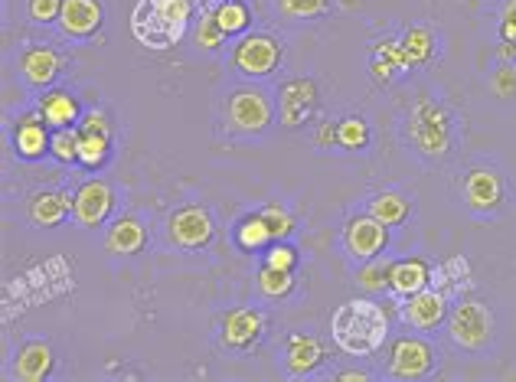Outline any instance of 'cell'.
Segmentation results:
<instances>
[{
    "label": "cell",
    "instance_id": "obj_35",
    "mask_svg": "<svg viewBox=\"0 0 516 382\" xmlns=\"http://www.w3.org/2000/svg\"><path fill=\"white\" fill-rule=\"evenodd\" d=\"M49 154H53L59 164H76L79 160V125L56 128L53 138H49Z\"/></svg>",
    "mask_w": 516,
    "mask_h": 382
},
{
    "label": "cell",
    "instance_id": "obj_17",
    "mask_svg": "<svg viewBox=\"0 0 516 382\" xmlns=\"http://www.w3.org/2000/svg\"><path fill=\"white\" fill-rule=\"evenodd\" d=\"M265 327L268 320L258 307H232V311H226L223 320H219V343L232 353H242L265 337Z\"/></svg>",
    "mask_w": 516,
    "mask_h": 382
},
{
    "label": "cell",
    "instance_id": "obj_30",
    "mask_svg": "<svg viewBox=\"0 0 516 382\" xmlns=\"http://www.w3.org/2000/svg\"><path fill=\"white\" fill-rule=\"evenodd\" d=\"M229 43V36L226 30L219 27V20H216V10L213 7H203L200 10V23H196V33H193V46H196V53H203V56H216V53H223Z\"/></svg>",
    "mask_w": 516,
    "mask_h": 382
},
{
    "label": "cell",
    "instance_id": "obj_18",
    "mask_svg": "<svg viewBox=\"0 0 516 382\" xmlns=\"http://www.w3.org/2000/svg\"><path fill=\"white\" fill-rule=\"evenodd\" d=\"M147 239H151V223L141 216V213H128V216H118L112 226L105 232V252L108 255H121V258H131L144 252Z\"/></svg>",
    "mask_w": 516,
    "mask_h": 382
},
{
    "label": "cell",
    "instance_id": "obj_19",
    "mask_svg": "<svg viewBox=\"0 0 516 382\" xmlns=\"http://www.w3.org/2000/svg\"><path fill=\"white\" fill-rule=\"evenodd\" d=\"M435 278V265L422 255H409V258H396L392 265V278H389V298L392 301H405L412 294H419L422 288L432 285Z\"/></svg>",
    "mask_w": 516,
    "mask_h": 382
},
{
    "label": "cell",
    "instance_id": "obj_13",
    "mask_svg": "<svg viewBox=\"0 0 516 382\" xmlns=\"http://www.w3.org/2000/svg\"><path fill=\"white\" fill-rule=\"evenodd\" d=\"M66 59L63 53H56L53 46H27L17 56V79L27 92L43 95L46 89H53L63 76Z\"/></svg>",
    "mask_w": 516,
    "mask_h": 382
},
{
    "label": "cell",
    "instance_id": "obj_26",
    "mask_svg": "<svg viewBox=\"0 0 516 382\" xmlns=\"http://www.w3.org/2000/svg\"><path fill=\"white\" fill-rule=\"evenodd\" d=\"M370 69H373V79L379 85H392V82H399V79L409 76L415 66H412L409 53H405L402 40H386V43L376 46Z\"/></svg>",
    "mask_w": 516,
    "mask_h": 382
},
{
    "label": "cell",
    "instance_id": "obj_15",
    "mask_svg": "<svg viewBox=\"0 0 516 382\" xmlns=\"http://www.w3.org/2000/svg\"><path fill=\"white\" fill-rule=\"evenodd\" d=\"M115 209V190L112 183L105 180H85L76 190V200H72V226L76 229H102L108 223Z\"/></svg>",
    "mask_w": 516,
    "mask_h": 382
},
{
    "label": "cell",
    "instance_id": "obj_6",
    "mask_svg": "<svg viewBox=\"0 0 516 382\" xmlns=\"http://www.w3.org/2000/svg\"><path fill=\"white\" fill-rule=\"evenodd\" d=\"M507 193L510 183L503 167L494 160H477V164L464 167V174L458 180V200L464 206V213L477 223H494L507 209Z\"/></svg>",
    "mask_w": 516,
    "mask_h": 382
},
{
    "label": "cell",
    "instance_id": "obj_28",
    "mask_svg": "<svg viewBox=\"0 0 516 382\" xmlns=\"http://www.w3.org/2000/svg\"><path fill=\"white\" fill-rule=\"evenodd\" d=\"M392 265H396V255H379L373 262H366L360 268H353V285L366 291V294H389V278H392Z\"/></svg>",
    "mask_w": 516,
    "mask_h": 382
},
{
    "label": "cell",
    "instance_id": "obj_9",
    "mask_svg": "<svg viewBox=\"0 0 516 382\" xmlns=\"http://www.w3.org/2000/svg\"><path fill=\"white\" fill-rule=\"evenodd\" d=\"M389 236H392V229L386 223H379L376 216L356 213L340 226L337 249H340L343 262H347L350 268H360V265L373 262V258H379L389 249Z\"/></svg>",
    "mask_w": 516,
    "mask_h": 382
},
{
    "label": "cell",
    "instance_id": "obj_3",
    "mask_svg": "<svg viewBox=\"0 0 516 382\" xmlns=\"http://www.w3.org/2000/svg\"><path fill=\"white\" fill-rule=\"evenodd\" d=\"M441 347L464 360H490L500 347V320L484 298L461 294L451 301V311L441 324Z\"/></svg>",
    "mask_w": 516,
    "mask_h": 382
},
{
    "label": "cell",
    "instance_id": "obj_37",
    "mask_svg": "<svg viewBox=\"0 0 516 382\" xmlns=\"http://www.w3.org/2000/svg\"><path fill=\"white\" fill-rule=\"evenodd\" d=\"M59 14H63V0H30L27 4V17L36 27H53L59 23Z\"/></svg>",
    "mask_w": 516,
    "mask_h": 382
},
{
    "label": "cell",
    "instance_id": "obj_39",
    "mask_svg": "<svg viewBox=\"0 0 516 382\" xmlns=\"http://www.w3.org/2000/svg\"><path fill=\"white\" fill-rule=\"evenodd\" d=\"M490 89L497 98H513L516 95V66L513 63H500L490 72Z\"/></svg>",
    "mask_w": 516,
    "mask_h": 382
},
{
    "label": "cell",
    "instance_id": "obj_27",
    "mask_svg": "<svg viewBox=\"0 0 516 382\" xmlns=\"http://www.w3.org/2000/svg\"><path fill=\"white\" fill-rule=\"evenodd\" d=\"M330 10H334V0H272V14L285 27H314Z\"/></svg>",
    "mask_w": 516,
    "mask_h": 382
},
{
    "label": "cell",
    "instance_id": "obj_23",
    "mask_svg": "<svg viewBox=\"0 0 516 382\" xmlns=\"http://www.w3.org/2000/svg\"><path fill=\"white\" fill-rule=\"evenodd\" d=\"M49 138H53V128L40 118V112H33L27 118H20L17 128L10 131V147H14V154L20 160L33 164V160H43L49 154Z\"/></svg>",
    "mask_w": 516,
    "mask_h": 382
},
{
    "label": "cell",
    "instance_id": "obj_38",
    "mask_svg": "<svg viewBox=\"0 0 516 382\" xmlns=\"http://www.w3.org/2000/svg\"><path fill=\"white\" fill-rule=\"evenodd\" d=\"M262 265H272V268H281V271H294V265H298V252L291 249L288 239L272 242L265 249V262Z\"/></svg>",
    "mask_w": 516,
    "mask_h": 382
},
{
    "label": "cell",
    "instance_id": "obj_12",
    "mask_svg": "<svg viewBox=\"0 0 516 382\" xmlns=\"http://www.w3.org/2000/svg\"><path fill=\"white\" fill-rule=\"evenodd\" d=\"M451 294L438 285H428L412 298L396 304V320L405 330H419V334H438L441 324L451 311Z\"/></svg>",
    "mask_w": 516,
    "mask_h": 382
},
{
    "label": "cell",
    "instance_id": "obj_5",
    "mask_svg": "<svg viewBox=\"0 0 516 382\" xmlns=\"http://www.w3.org/2000/svg\"><path fill=\"white\" fill-rule=\"evenodd\" d=\"M190 17V0H138L131 10V36L154 53H164L187 36Z\"/></svg>",
    "mask_w": 516,
    "mask_h": 382
},
{
    "label": "cell",
    "instance_id": "obj_14",
    "mask_svg": "<svg viewBox=\"0 0 516 382\" xmlns=\"http://www.w3.org/2000/svg\"><path fill=\"white\" fill-rule=\"evenodd\" d=\"M278 363L288 379L317 376L324 363V340L317 334H304V330H291L278 347Z\"/></svg>",
    "mask_w": 516,
    "mask_h": 382
},
{
    "label": "cell",
    "instance_id": "obj_2",
    "mask_svg": "<svg viewBox=\"0 0 516 382\" xmlns=\"http://www.w3.org/2000/svg\"><path fill=\"white\" fill-rule=\"evenodd\" d=\"M389 337H392V320L373 294L370 298L343 301L334 311V317H330V340L350 360H373V356L386 350Z\"/></svg>",
    "mask_w": 516,
    "mask_h": 382
},
{
    "label": "cell",
    "instance_id": "obj_10",
    "mask_svg": "<svg viewBox=\"0 0 516 382\" xmlns=\"http://www.w3.org/2000/svg\"><path fill=\"white\" fill-rule=\"evenodd\" d=\"M321 105V89L311 76H291L275 89V112H278V128L298 131L311 125V118Z\"/></svg>",
    "mask_w": 516,
    "mask_h": 382
},
{
    "label": "cell",
    "instance_id": "obj_7",
    "mask_svg": "<svg viewBox=\"0 0 516 382\" xmlns=\"http://www.w3.org/2000/svg\"><path fill=\"white\" fill-rule=\"evenodd\" d=\"M383 373L386 379H432L438 376L441 360H445V347L435 340V334H419V330H405L389 337L383 353Z\"/></svg>",
    "mask_w": 516,
    "mask_h": 382
},
{
    "label": "cell",
    "instance_id": "obj_21",
    "mask_svg": "<svg viewBox=\"0 0 516 382\" xmlns=\"http://www.w3.org/2000/svg\"><path fill=\"white\" fill-rule=\"evenodd\" d=\"M363 213L376 216L379 223H386L389 229H402L412 219V213H415V200H412V193L386 187V190H376V193L366 196Z\"/></svg>",
    "mask_w": 516,
    "mask_h": 382
},
{
    "label": "cell",
    "instance_id": "obj_4",
    "mask_svg": "<svg viewBox=\"0 0 516 382\" xmlns=\"http://www.w3.org/2000/svg\"><path fill=\"white\" fill-rule=\"evenodd\" d=\"M278 125L275 89L268 82H232L219 102V131L229 141H258Z\"/></svg>",
    "mask_w": 516,
    "mask_h": 382
},
{
    "label": "cell",
    "instance_id": "obj_1",
    "mask_svg": "<svg viewBox=\"0 0 516 382\" xmlns=\"http://www.w3.org/2000/svg\"><path fill=\"white\" fill-rule=\"evenodd\" d=\"M399 147L428 170L451 164L464 147V118L435 92L415 95L396 121Z\"/></svg>",
    "mask_w": 516,
    "mask_h": 382
},
{
    "label": "cell",
    "instance_id": "obj_33",
    "mask_svg": "<svg viewBox=\"0 0 516 382\" xmlns=\"http://www.w3.org/2000/svg\"><path fill=\"white\" fill-rule=\"evenodd\" d=\"M373 134H370V125H366V118L360 115H347L337 121V147L350 154H363L366 147H370Z\"/></svg>",
    "mask_w": 516,
    "mask_h": 382
},
{
    "label": "cell",
    "instance_id": "obj_29",
    "mask_svg": "<svg viewBox=\"0 0 516 382\" xmlns=\"http://www.w3.org/2000/svg\"><path fill=\"white\" fill-rule=\"evenodd\" d=\"M232 242H236L242 252H258V249H268V245L275 242V236L262 219V213H249L239 219L236 229H232Z\"/></svg>",
    "mask_w": 516,
    "mask_h": 382
},
{
    "label": "cell",
    "instance_id": "obj_8",
    "mask_svg": "<svg viewBox=\"0 0 516 382\" xmlns=\"http://www.w3.org/2000/svg\"><path fill=\"white\" fill-rule=\"evenodd\" d=\"M285 59V46L278 43V36L249 30L236 36V43L229 46L226 63L236 82H268L281 69Z\"/></svg>",
    "mask_w": 516,
    "mask_h": 382
},
{
    "label": "cell",
    "instance_id": "obj_41",
    "mask_svg": "<svg viewBox=\"0 0 516 382\" xmlns=\"http://www.w3.org/2000/svg\"><path fill=\"white\" fill-rule=\"evenodd\" d=\"M500 36L516 43V0H503L500 7Z\"/></svg>",
    "mask_w": 516,
    "mask_h": 382
},
{
    "label": "cell",
    "instance_id": "obj_36",
    "mask_svg": "<svg viewBox=\"0 0 516 382\" xmlns=\"http://www.w3.org/2000/svg\"><path fill=\"white\" fill-rule=\"evenodd\" d=\"M258 213H262V219L268 223V229H272L275 242L288 239L291 232H294V216L288 213V206H285V203H268V206L258 209Z\"/></svg>",
    "mask_w": 516,
    "mask_h": 382
},
{
    "label": "cell",
    "instance_id": "obj_42",
    "mask_svg": "<svg viewBox=\"0 0 516 382\" xmlns=\"http://www.w3.org/2000/svg\"><path fill=\"white\" fill-rule=\"evenodd\" d=\"M373 376L376 373H366V369H343V373H334V379H343V382H366Z\"/></svg>",
    "mask_w": 516,
    "mask_h": 382
},
{
    "label": "cell",
    "instance_id": "obj_16",
    "mask_svg": "<svg viewBox=\"0 0 516 382\" xmlns=\"http://www.w3.org/2000/svg\"><path fill=\"white\" fill-rule=\"evenodd\" d=\"M112 157V125L108 115L98 112H82L79 118V160L82 170H102Z\"/></svg>",
    "mask_w": 516,
    "mask_h": 382
},
{
    "label": "cell",
    "instance_id": "obj_20",
    "mask_svg": "<svg viewBox=\"0 0 516 382\" xmlns=\"http://www.w3.org/2000/svg\"><path fill=\"white\" fill-rule=\"evenodd\" d=\"M105 10L98 0H63V14H59V33L66 40H89L102 30Z\"/></svg>",
    "mask_w": 516,
    "mask_h": 382
},
{
    "label": "cell",
    "instance_id": "obj_31",
    "mask_svg": "<svg viewBox=\"0 0 516 382\" xmlns=\"http://www.w3.org/2000/svg\"><path fill=\"white\" fill-rule=\"evenodd\" d=\"M402 46L405 53H409L412 66H428L435 59V46H438V36L432 27H425V23H415V27H409L402 36Z\"/></svg>",
    "mask_w": 516,
    "mask_h": 382
},
{
    "label": "cell",
    "instance_id": "obj_22",
    "mask_svg": "<svg viewBox=\"0 0 516 382\" xmlns=\"http://www.w3.org/2000/svg\"><path fill=\"white\" fill-rule=\"evenodd\" d=\"M72 200H76V193L69 190H40L30 196L27 203V216L36 229H59L72 219Z\"/></svg>",
    "mask_w": 516,
    "mask_h": 382
},
{
    "label": "cell",
    "instance_id": "obj_25",
    "mask_svg": "<svg viewBox=\"0 0 516 382\" xmlns=\"http://www.w3.org/2000/svg\"><path fill=\"white\" fill-rule=\"evenodd\" d=\"M36 112L46 121L49 128H72L79 125L82 118V108H79V98L72 95L69 89H46L36 102Z\"/></svg>",
    "mask_w": 516,
    "mask_h": 382
},
{
    "label": "cell",
    "instance_id": "obj_40",
    "mask_svg": "<svg viewBox=\"0 0 516 382\" xmlns=\"http://www.w3.org/2000/svg\"><path fill=\"white\" fill-rule=\"evenodd\" d=\"M311 141H314L317 151H330V147L337 144V121H317Z\"/></svg>",
    "mask_w": 516,
    "mask_h": 382
},
{
    "label": "cell",
    "instance_id": "obj_11",
    "mask_svg": "<svg viewBox=\"0 0 516 382\" xmlns=\"http://www.w3.org/2000/svg\"><path fill=\"white\" fill-rule=\"evenodd\" d=\"M213 236H216V223L210 209L200 203L177 206L174 213L167 216V245L183 255L206 249V245L213 242Z\"/></svg>",
    "mask_w": 516,
    "mask_h": 382
},
{
    "label": "cell",
    "instance_id": "obj_24",
    "mask_svg": "<svg viewBox=\"0 0 516 382\" xmlns=\"http://www.w3.org/2000/svg\"><path fill=\"white\" fill-rule=\"evenodd\" d=\"M49 369H53V350H49V343L40 337H30L17 347L10 376L20 382H43L49 376Z\"/></svg>",
    "mask_w": 516,
    "mask_h": 382
},
{
    "label": "cell",
    "instance_id": "obj_34",
    "mask_svg": "<svg viewBox=\"0 0 516 382\" xmlns=\"http://www.w3.org/2000/svg\"><path fill=\"white\" fill-rule=\"evenodd\" d=\"M294 291V271H281L272 265L258 268V294L268 301H281Z\"/></svg>",
    "mask_w": 516,
    "mask_h": 382
},
{
    "label": "cell",
    "instance_id": "obj_32",
    "mask_svg": "<svg viewBox=\"0 0 516 382\" xmlns=\"http://www.w3.org/2000/svg\"><path fill=\"white\" fill-rule=\"evenodd\" d=\"M213 10H216L219 27L226 30L229 40H236V36L252 30V10H249L245 0H216Z\"/></svg>",
    "mask_w": 516,
    "mask_h": 382
},
{
    "label": "cell",
    "instance_id": "obj_43",
    "mask_svg": "<svg viewBox=\"0 0 516 382\" xmlns=\"http://www.w3.org/2000/svg\"><path fill=\"white\" fill-rule=\"evenodd\" d=\"M497 63H516V43L503 40L500 49H497Z\"/></svg>",
    "mask_w": 516,
    "mask_h": 382
}]
</instances>
